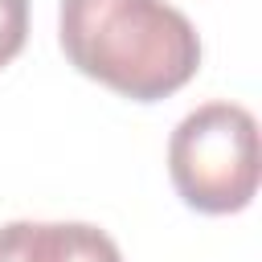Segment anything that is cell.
Segmentation results:
<instances>
[{"instance_id":"cell-1","label":"cell","mask_w":262,"mask_h":262,"mask_svg":"<svg viewBox=\"0 0 262 262\" xmlns=\"http://www.w3.org/2000/svg\"><path fill=\"white\" fill-rule=\"evenodd\" d=\"M57 37L78 74L131 102H160L201 70L192 20L164 0H61Z\"/></svg>"},{"instance_id":"cell-2","label":"cell","mask_w":262,"mask_h":262,"mask_svg":"<svg viewBox=\"0 0 262 262\" xmlns=\"http://www.w3.org/2000/svg\"><path fill=\"white\" fill-rule=\"evenodd\" d=\"M258 123L237 102L188 111L168 139V176L196 213H242L258 192Z\"/></svg>"},{"instance_id":"cell-3","label":"cell","mask_w":262,"mask_h":262,"mask_svg":"<svg viewBox=\"0 0 262 262\" xmlns=\"http://www.w3.org/2000/svg\"><path fill=\"white\" fill-rule=\"evenodd\" d=\"M0 262H123L115 237L86 221H8Z\"/></svg>"},{"instance_id":"cell-4","label":"cell","mask_w":262,"mask_h":262,"mask_svg":"<svg viewBox=\"0 0 262 262\" xmlns=\"http://www.w3.org/2000/svg\"><path fill=\"white\" fill-rule=\"evenodd\" d=\"M29 37V0H0V70L25 49Z\"/></svg>"}]
</instances>
